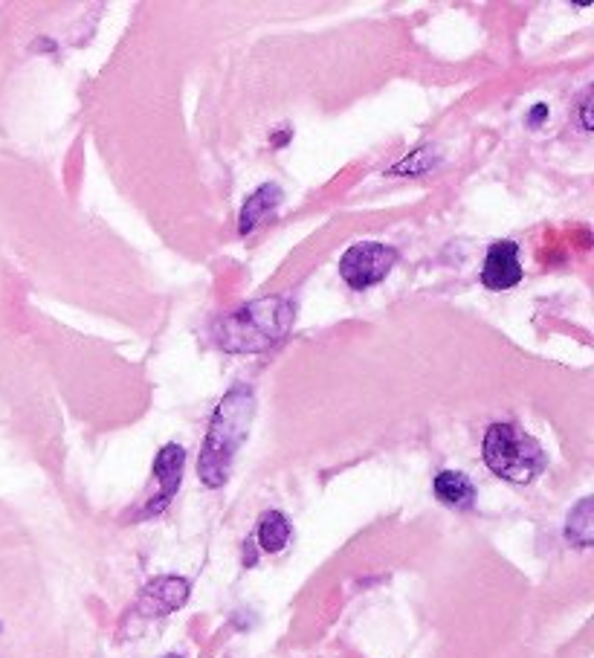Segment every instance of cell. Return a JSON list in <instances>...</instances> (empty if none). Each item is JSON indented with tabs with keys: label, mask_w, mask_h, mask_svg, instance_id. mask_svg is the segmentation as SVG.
Returning <instances> with one entry per match:
<instances>
[{
	"label": "cell",
	"mask_w": 594,
	"mask_h": 658,
	"mask_svg": "<svg viewBox=\"0 0 594 658\" xmlns=\"http://www.w3.org/2000/svg\"><path fill=\"white\" fill-rule=\"evenodd\" d=\"M255 415V395L250 386L238 383L232 386L224 401L218 403L212 424L206 432L203 450H200L198 476L206 487H224L232 470L235 453L247 441V432Z\"/></svg>",
	"instance_id": "1"
},
{
	"label": "cell",
	"mask_w": 594,
	"mask_h": 658,
	"mask_svg": "<svg viewBox=\"0 0 594 658\" xmlns=\"http://www.w3.org/2000/svg\"><path fill=\"white\" fill-rule=\"evenodd\" d=\"M296 316V305L287 296H270L250 302L212 322V337L232 354H258L287 337Z\"/></svg>",
	"instance_id": "2"
},
{
	"label": "cell",
	"mask_w": 594,
	"mask_h": 658,
	"mask_svg": "<svg viewBox=\"0 0 594 658\" xmlns=\"http://www.w3.org/2000/svg\"><path fill=\"white\" fill-rule=\"evenodd\" d=\"M484 464L513 485H528L548 467V456L537 438L513 424H493L484 435Z\"/></svg>",
	"instance_id": "3"
},
{
	"label": "cell",
	"mask_w": 594,
	"mask_h": 658,
	"mask_svg": "<svg viewBox=\"0 0 594 658\" xmlns=\"http://www.w3.org/2000/svg\"><path fill=\"white\" fill-rule=\"evenodd\" d=\"M397 264V250L389 244H377V241H363L345 250L340 258V276L345 285L354 290H366V287L383 282L392 267Z\"/></svg>",
	"instance_id": "4"
},
{
	"label": "cell",
	"mask_w": 594,
	"mask_h": 658,
	"mask_svg": "<svg viewBox=\"0 0 594 658\" xmlns=\"http://www.w3.org/2000/svg\"><path fill=\"white\" fill-rule=\"evenodd\" d=\"M189 601V580L183 577H157L142 589L140 601H137V612L142 618H163L174 609H180L183 603Z\"/></svg>",
	"instance_id": "5"
},
{
	"label": "cell",
	"mask_w": 594,
	"mask_h": 658,
	"mask_svg": "<svg viewBox=\"0 0 594 658\" xmlns=\"http://www.w3.org/2000/svg\"><path fill=\"white\" fill-rule=\"evenodd\" d=\"M522 282V264H519V244L516 241H496L484 258L481 285L490 290H508Z\"/></svg>",
	"instance_id": "6"
},
{
	"label": "cell",
	"mask_w": 594,
	"mask_h": 658,
	"mask_svg": "<svg viewBox=\"0 0 594 658\" xmlns=\"http://www.w3.org/2000/svg\"><path fill=\"white\" fill-rule=\"evenodd\" d=\"M183 464H186V453H183L180 444H166V447L157 453V458H154V476H157V482H160V493H157V499L148 502V508L142 511V516L160 514L171 499H174L177 487L183 482Z\"/></svg>",
	"instance_id": "7"
},
{
	"label": "cell",
	"mask_w": 594,
	"mask_h": 658,
	"mask_svg": "<svg viewBox=\"0 0 594 658\" xmlns=\"http://www.w3.org/2000/svg\"><path fill=\"white\" fill-rule=\"evenodd\" d=\"M282 198H284L282 189H279L276 183H264V186H258L253 195L244 201L241 218H238V232H241V235L253 232V229L261 224V218L270 215V212L282 203Z\"/></svg>",
	"instance_id": "8"
},
{
	"label": "cell",
	"mask_w": 594,
	"mask_h": 658,
	"mask_svg": "<svg viewBox=\"0 0 594 658\" xmlns=\"http://www.w3.org/2000/svg\"><path fill=\"white\" fill-rule=\"evenodd\" d=\"M435 496L450 505V508H470L476 502V487L473 482L464 476V473H455V470H441L435 476Z\"/></svg>",
	"instance_id": "9"
},
{
	"label": "cell",
	"mask_w": 594,
	"mask_h": 658,
	"mask_svg": "<svg viewBox=\"0 0 594 658\" xmlns=\"http://www.w3.org/2000/svg\"><path fill=\"white\" fill-rule=\"evenodd\" d=\"M290 540V519L282 511H267L258 522V545L267 554H279Z\"/></svg>",
	"instance_id": "10"
},
{
	"label": "cell",
	"mask_w": 594,
	"mask_h": 658,
	"mask_svg": "<svg viewBox=\"0 0 594 658\" xmlns=\"http://www.w3.org/2000/svg\"><path fill=\"white\" fill-rule=\"evenodd\" d=\"M592 508H594L592 499H580V505L568 514L566 540L571 545H580V548H589V545H592L594 540Z\"/></svg>",
	"instance_id": "11"
},
{
	"label": "cell",
	"mask_w": 594,
	"mask_h": 658,
	"mask_svg": "<svg viewBox=\"0 0 594 658\" xmlns=\"http://www.w3.org/2000/svg\"><path fill=\"white\" fill-rule=\"evenodd\" d=\"M432 157H429V148H421V151H415V154H409L403 163H397L392 172L395 174H421L426 169H432Z\"/></svg>",
	"instance_id": "12"
},
{
	"label": "cell",
	"mask_w": 594,
	"mask_h": 658,
	"mask_svg": "<svg viewBox=\"0 0 594 658\" xmlns=\"http://www.w3.org/2000/svg\"><path fill=\"white\" fill-rule=\"evenodd\" d=\"M545 116H548V105H545V102H539V105H534V111H531V116H528V122H531V125H539Z\"/></svg>",
	"instance_id": "13"
},
{
	"label": "cell",
	"mask_w": 594,
	"mask_h": 658,
	"mask_svg": "<svg viewBox=\"0 0 594 658\" xmlns=\"http://www.w3.org/2000/svg\"><path fill=\"white\" fill-rule=\"evenodd\" d=\"M589 105H592V93H586L583 105H580V114H583V128L592 131V119H589Z\"/></svg>",
	"instance_id": "14"
}]
</instances>
